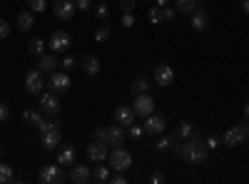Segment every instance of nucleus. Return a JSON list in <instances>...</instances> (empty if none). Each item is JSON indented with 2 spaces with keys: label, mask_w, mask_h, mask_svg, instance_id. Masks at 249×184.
Returning a JSON list of instances; mask_svg holds the SVG:
<instances>
[{
  "label": "nucleus",
  "mask_w": 249,
  "mask_h": 184,
  "mask_svg": "<svg viewBox=\"0 0 249 184\" xmlns=\"http://www.w3.org/2000/svg\"><path fill=\"white\" fill-rule=\"evenodd\" d=\"M37 179L43 184H60V182H65V174H62L60 165H45L43 169H40Z\"/></svg>",
  "instance_id": "nucleus-9"
},
{
  "label": "nucleus",
  "mask_w": 249,
  "mask_h": 184,
  "mask_svg": "<svg viewBox=\"0 0 249 184\" xmlns=\"http://www.w3.org/2000/svg\"><path fill=\"white\" fill-rule=\"evenodd\" d=\"M92 177H95V182H110V167H97Z\"/></svg>",
  "instance_id": "nucleus-32"
},
{
  "label": "nucleus",
  "mask_w": 249,
  "mask_h": 184,
  "mask_svg": "<svg viewBox=\"0 0 249 184\" xmlns=\"http://www.w3.org/2000/svg\"><path fill=\"white\" fill-rule=\"evenodd\" d=\"M192 134H195V125H192V122H179L177 132H172V139L175 142H182V139L192 137Z\"/></svg>",
  "instance_id": "nucleus-24"
},
{
  "label": "nucleus",
  "mask_w": 249,
  "mask_h": 184,
  "mask_svg": "<svg viewBox=\"0 0 249 184\" xmlns=\"http://www.w3.org/2000/svg\"><path fill=\"white\" fill-rule=\"evenodd\" d=\"M95 15H97L100 20H107V17H110V8H107V3L95 5Z\"/></svg>",
  "instance_id": "nucleus-34"
},
{
  "label": "nucleus",
  "mask_w": 249,
  "mask_h": 184,
  "mask_svg": "<svg viewBox=\"0 0 249 184\" xmlns=\"http://www.w3.org/2000/svg\"><path fill=\"white\" fill-rule=\"evenodd\" d=\"M120 8H122V13H132L135 10V0H120Z\"/></svg>",
  "instance_id": "nucleus-39"
},
{
  "label": "nucleus",
  "mask_w": 249,
  "mask_h": 184,
  "mask_svg": "<svg viewBox=\"0 0 249 184\" xmlns=\"http://www.w3.org/2000/svg\"><path fill=\"white\" fill-rule=\"evenodd\" d=\"M0 162H3V150H0Z\"/></svg>",
  "instance_id": "nucleus-50"
},
{
  "label": "nucleus",
  "mask_w": 249,
  "mask_h": 184,
  "mask_svg": "<svg viewBox=\"0 0 249 184\" xmlns=\"http://www.w3.org/2000/svg\"><path fill=\"white\" fill-rule=\"evenodd\" d=\"M130 90H132V95H142V92H147V90H150V85H147V77H142V75H140V77H135Z\"/></svg>",
  "instance_id": "nucleus-26"
},
{
  "label": "nucleus",
  "mask_w": 249,
  "mask_h": 184,
  "mask_svg": "<svg viewBox=\"0 0 249 184\" xmlns=\"http://www.w3.org/2000/svg\"><path fill=\"white\" fill-rule=\"evenodd\" d=\"M162 13H164V20H175L177 8H167V5H164V8H162Z\"/></svg>",
  "instance_id": "nucleus-41"
},
{
  "label": "nucleus",
  "mask_w": 249,
  "mask_h": 184,
  "mask_svg": "<svg viewBox=\"0 0 249 184\" xmlns=\"http://www.w3.org/2000/svg\"><path fill=\"white\" fill-rule=\"evenodd\" d=\"M244 139H247V137H244V132H242L237 125H234V127H230V130H227V132L219 137V142H222L224 147H239Z\"/></svg>",
  "instance_id": "nucleus-15"
},
{
  "label": "nucleus",
  "mask_w": 249,
  "mask_h": 184,
  "mask_svg": "<svg viewBox=\"0 0 249 184\" xmlns=\"http://www.w3.org/2000/svg\"><path fill=\"white\" fill-rule=\"evenodd\" d=\"M192 28L197 33H207V30H210V15H207L204 8H199V5L192 10Z\"/></svg>",
  "instance_id": "nucleus-18"
},
{
  "label": "nucleus",
  "mask_w": 249,
  "mask_h": 184,
  "mask_svg": "<svg viewBox=\"0 0 249 184\" xmlns=\"http://www.w3.org/2000/svg\"><path fill=\"white\" fill-rule=\"evenodd\" d=\"M167 3H170V0H155V5H157V8H164Z\"/></svg>",
  "instance_id": "nucleus-47"
},
{
  "label": "nucleus",
  "mask_w": 249,
  "mask_h": 184,
  "mask_svg": "<svg viewBox=\"0 0 249 184\" xmlns=\"http://www.w3.org/2000/svg\"><path fill=\"white\" fill-rule=\"evenodd\" d=\"M8 35H10V25L5 23L3 17H0V40H3V37H8Z\"/></svg>",
  "instance_id": "nucleus-40"
},
{
  "label": "nucleus",
  "mask_w": 249,
  "mask_h": 184,
  "mask_svg": "<svg viewBox=\"0 0 249 184\" xmlns=\"http://www.w3.org/2000/svg\"><path fill=\"white\" fill-rule=\"evenodd\" d=\"M110 182H112V184H124V182H127V179H124V174L120 172V174H115V177H110Z\"/></svg>",
  "instance_id": "nucleus-46"
},
{
  "label": "nucleus",
  "mask_w": 249,
  "mask_h": 184,
  "mask_svg": "<svg viewBox=\"0 0 249 184\" xmlns=\"http://www.w3.org/2000/svg\"><path fill=\"white\" fill-rule=\"evenodd\" d=\"M60 67L65 70V72H70V70L75 67V57H72V55H65V60H62V63H60Z\"/></svg>",
  "instance_id": "nucleus-36"
},
{
  "label": "nucleus",
  "mask_w": 249,
  "mask_h": 184,
  "mask_svg": "<svg viewBox=\"0 0 249 184\" xmlns=\"http://www.w3.org/2000/svg\"><path fill=\"white\" fill-rule=\"evenodd\" d=\"M204 142H207V147H210V150H217V147L222 145V142H219V137H207Z\"/></svg>",
  "instance_id": "nucleus-42"
},
{
  "label": "nucleus",
  "mask_w": 249,
  "mask_h": 184,
  "mask_svg": "<svg viewBox=\"0 0 249 184\" xmlns=\"http://www.w3.org/2000/svg\"><path fill=\"white\" fill-rule=\"evenodd\" d=\"M155 83L160 85V87H170L172 83H175V70L170 67V65H157L155 67Z\"/></svg>",
  "instance_id": "nucleus-14"
},
{
  "label": "nucleus",
  "mask_w": 249,
  "mask_h": 184,
  "mask_svg": "<svg viewBox=\"0 0 249 184\" xmlns=\"http://www.w3.org/2000/svg\"><path fill=\"white\" fill-rule=\"evenodd\" d=\"M28 8H30L33 13H45L48 0H28Z\"/></svg>",
  "instance_id": "nucleus-31"
},
{
  "label": "nucleus",
  "mask_w": 249,
  "mask_h": 184,
  "mask_svg": "<svg viewBox=\"0 0 249 184\" xmlns=\"http://www.w3.org/2000/svg\"><path fill=\"white\" fill-rule=\"evenodd\" d=\"M10 182H15L13 167L5 165V162H0V184H10Z\"/></svg>",
  "instance_id": "nucleus-27"
},
{
  "label": "nucleus",
  "mask_w": 249,
  "mask_h": 184,
  "mask_svg": "<svg viewBox=\"0 0 249 184\" xmlns=\"http://www.w3.org/2000/svg\"><path fill=\"white\" fill-rule=\"evenodd\" d=\"M237 127H239V130L244 132V137H249V119H242V122H239Z\"/></svg>",
  "instance_id": "nucleus-45"
},
{
  "label": "nucleus",
  "mask_w": 249,
  "mask_h": 184,
  "mask_svg": "<svg viewBox=\"0 0 249 184\" xmlns=\"http://www.w3.org/2000/svg\"><path fill=\"white\" fill-rule=\"evenodd\" d=\"M75 5H77V10L88 13V10H92V0H75Z\"/></svg>",
  "instance_id": "nucleus-37"
},
{
  "label": "nucleus",
  "mask_w": 249,
  "mask_h": 184,
  "mask_svg": "<svg viewBox=\"0 0 249 184\" xmlns=\"http://www.w3.org/2000/svg\"><path fill=\"white\" fill-rule=\"evenodd\" d=\"M150 182H152V184H162V182H164V174H162V172H155V174L150 177Z\"/></svg>",
  "instance_id": "nucleus-44"
},
{
  "label": "nucleus",
  "mask_w": 249,
  "mask_h": 184,
  "mask_svg": "<svg viewBox=\"0 0 249 184\" xmlns=\"http://www.w3.org/2000/svg\"><path fill=\"white\" fill-rule=\"evenodd\" d=\"M77 5H75V0H53V13L57 20H72Z\"/></svg>",
  "instance_id": "nucleus-10"
},
{
  "label": "nucleus",
  "mask_w": 249,
  "mask_h": 184,
  "mask_svg": "<svg viewBox=\"0 0 249 184\" xmlns=\"http://www.w3.org/2000/svg\"><path fill=\"white\" fill-rule=\"evenodd\" d=\"M48 48H50V52H65L70 48V35L65 30H55L48 40Z\"/></svg>",
  "instance_id": "nucleus-12"
},
{
  "label": "nucleus",
  "mask_w": 249,
  "mask_h": 184,
  "mask_svg": "<svg viewBox=\"0 0 249 184\" xmlns=\"http://www.w3.org/2000/svg\"><path fill=\"white\" fill-rule=\"evenodd\" d=\"M244 117H249V102H247V105H244Z\"/></svg>",
  "instance_id": "nucleus-49"
},
{
  "label": "nucleus",
  "mask_w": 249,
  "mask_h": 184,
  "mask_svg": "<svg viewBox=\"0 0 249 184\" xmlns=\"http://www.w3.org/2000/svg\"><path fill=\"white\" fill-rule=\"evenodd\" d=\"M127 134H130V137H132V139H140V137H142V134H144V130H142V127H140V125H135V122H132V125H130V127H127Z\"/></svg>",
  "instance_id": "nucleus-35"
},
{
  "label": "nucleus",
  "mask_w": 249,
  "mask_h": 184,
  "mask_svg": "<svg viewBox=\"0 0 249 184\" xmlns=\"http://www.w3.org/2000/svg\"><path fill=\"white\" fill-rule=\"evenodd\" d=\"M37 67L43 70V72H55V67H60L55 52H43V55H40L37 57Z\"/></svg>",
  "instance_id": "nucleus-21"
},
{
  "label": "nucleus",
  "mask_w": 249,
  "mask_h": 184,
  "mask_svg": "<svg viewBox=\"0 0 249 184\" xmlns=\"http://www.w3.org/2000/svg\"><path fill=\"white\" fill-rule=\"evenodd\" d=\"M242 10H244V13H249V0H242Z\"/></svg>",
  "instance_id": "nucleus-48"
},
{
  "label": "nucleus",
  "mask_w": 249,
  "mask_h": 184,
  "mask_svg": "<svg viewBox=\"0 0 249 184\" xmlns=\"http://www.w3.org/2000/svg\"><path fill=\"white\" fill-rule=\"evenodd\" d=\"M107 162H110V169L115 172H127L132 167V154L124 150V147H112V152L107 154Z\"/></svg>",
  "instance_id": "nucleus-4"
},
{
  "label": "nucleus",
  "mask_w": 249,
  "mask_h": 184,
  "mask_svg": "<svg viewBox=\"0 0 249 184\" xmlns=\"http://www.w3.org/2000/svg\"><path fill=\"white\" fill-rule=\"evenodd\" d=\"M80 65H82V70H85V75H90V77H95L97 72H100V60H97V55H85L80 60Z\"/></svg>",
  "instance_id": "nucleus-22"
},
{
  "label": "nucleus",
  "mask_w": 249,
  "mask_h": 184,
  "mask_svg": "<svg viewBox=\"0 0 249 184\" xmlns=\"http://www.w3.org/2000/svg\"><path fill=\"white\" fill-rule=\"evenodd\" d=\"M197 5H199V0H175V8L179 13H192Z\"/></svg>",
  "instance_id": "nucleus-28"
},
{
  "label": "nucleus",
  "mask_w": 249,
  "mask_h": 184,
  "mask_svg": "<svg viewBox=\"0 0 249 184\" xmlns=\"http://www.w3.org/2000/svg\"><path fill=\"white\" fill-rule=\"evenodd\" d=\"M155 150H157V152H167V150H172V134H170V137H160V139L155 142Z\"/></svg>",
  "instance_id": "nucleus-30"
},
{
  "label": "nucleus",
  "mask_w": 249,
  "mask_h": 184,
  "mask_svg": "<svg viewBox=\"0 0 249 184\" xmlns=\"http://www.w3.org/2000/svg\"><path fill=\"white\" fill-rule=\"evenodd\" d=\"M43 90H45V77H43V70H40V67L28 70V75H25V92H28V95H40Z\"/></svg>",
  "instance_id": "nucleus-5"
},
{
  "label": "nucleus",
  "mask_w": 249,
  "mask_h": 184,
  "mask_svg": "<svg viewBox=\"0 0 249 184\" xmlns=\"http://www.w3.org/2000/svg\"><path fill=\"white\" fill-rule=\"evenodd\" d=\"M48 87H50L53 92H57V95L68 92V90H70V75H68L65 70L53 72V75H50V83H48Z\"/></svg>",
  "instance_id": "nucleus-13"
},
{
  "label": "nucleus",
  "mask_w": 249,
  "mask_h": 184,
  "mask_svg": "<svg viewBox=\"0 0 249 184\" xmlns=\"http://www.w3.org/2000/svg\"><path fill=\"white\" fill-rule=\"evenodd\" d=\"M164 127H167V119H164V115H150V117H144V134H150V137H157V134H164Z\"/></svg>",
  "instance_id": "nucleus-8"
},
{
  "label": "nucleus",
  "mask_w": 249,
  "mask_h": 184,
  "mask_svg": "<svg viewBox=\"0 0 249 184\" xmlns=\"http://www.w3.org/2000/svg\"><path fill=\"white\" fill-rule=\"evenodd\" d=\"M95 139H102V142H107L110 147H122V142H124V127L122 125H110V127H97L95 130Z\"/></svg>",
  "instance_id": "nucleus-3"
},
{
  "label": "nucleus",
  "mask_w": 249,
  "mask_h": 184,
  "mask_svg": "<svg viewBox=\"0 0 249 184\" xmlns=\"http://www.w3.org/2000/svg\"><path fill=\"white\" fill-rule=\"evenodd\" d=\"M132 110H135V115L137 117H150L152 112H155V100L147 95V92H142V95H135V100H132Z\"/></svg>",
  "instance_id": "nucleus-6"
},
{
  "label": "nucleus",
  "mask_w": 249,
  "mask_h": 184,
  "mask_svg": "<svg viewBox=\"0 0 249 184\" xmlns=\"http://www.w3.org/2000/svg\"><path fill=\"white\" fill-rule=\"evenodd\" d=\"M107 37H110V28H107V25H100V28L95 30V40H97V43H105Z\"/></svg>",
  "instance_id": "nucleus-33"
},
{
  "label": "nucleus",
  "mask_w": 249,
  "mask_h": 184,
  "mask_svg": "<svg viewBox=\"0 0 249 184\" xmlns=\"http://www.w3.org/2000/svg\"><path fill=\"white\" fill-rule=\"evenodd\" d=\"M23 122L25 125H30V127H40L45 122V117H43V110H23Z\"/></svg>",
  "instance_id": "nucleus-23"
},
{
  "label": "nucleus",
  "mask_w": 249,
  "mask_h": 184,
  "mask_svg": "<svg viewBox=\"0 0 249 184\" xmlns=\"http://www.w3.org/2000/svg\"><path fill=\"white\" fill-rule=\"evenodd\" d=\"M15 28H18L20 33L33 30V28H35V13H33V10H20V13H18V20H15Z\"/></svg>",
  "instance_id": "nucleus-19"
},
{
  "label": "nucleus",
  "mask_w": 249,
  "mask_h": 184,
  "mask_svg": "<svg viewBox=\"0 0 249 184\" xmlns=\"http://www.w3.org/2000/svg\"><path fill=\"white\" fill-rule=\"evenodd\" d=\"M70 182H75V184H88L90 179H92V169L90 167H85V165H72L70 167V177H68Z\"/></svg>",
  "instance_id": "nucleus-16"
},
{
  "label": "nucleus",
  "mask_w": 249,
  "mask_h": 184,
  "mask_svg": "<svg viewBox=\"0 0 249 184\" xmlns=\"http://www.w3.org/2000/svg\"><path fill=\"white\" fill-rule=\"evenodd\" d=\"M147 20H150L152 25L162 23V20H164V13H162V8H157V5H155V8H150V10H147Z\"/></svg>",
  "instance_id": "nucleus-29"
},
{
  "label": "nucleus",
  "mask_w": 249,
  "mask_h": 184,
  "mask_svg": "<svg viewBox=\"0 0 249 184\" xmlns=\"http://www.w3.org/2000/svg\"><path fill=\"white\" fill-rule=\"evenodd\" d=\"M8 115H10V110L5 107V102H0V122H5V119H8Z\"/></svg>",
  "instance_id": "nucleus-43"
},
{
  "label": "nucleus",
  "mask_w": 249,
  "mask_h": 184,
  "mask_svg": "<svg viewBox=\"0 0 249 184\" xmlns=\"http://www.w3.org/2000/svg\"><path fill=\"white\" fill-rule=\"evenodd\" d=\"M107 154H110V145H107V142L92 139L90 145H88V157H90V162H105Z\"/></svg>",
  "instance_id": "nucleus-11"
},
{
  "label": "nucleus",
  "mask_w": 249,
  "mask_h": 184,
  "mask_svg": "<svg viewBox=\"0 0 249 184\" xmlns=\"http://www.w3.org/2000/svg\"><path fill=\"white\" fill-rule=\"evenodd\" d=\"M135 110H132V105H120L117 110H115V122L117 125H122V127H130L132 122H135Z\"/></svg>",
  "instance_id": "nucleus-17"
},
{
  "label": "nucleus",
  "mask_w": 249,
  "mask_h": 184,
  "mask_svg": "<svg viewBox=\"0 0 249 184\" xmlns=\"http://www.w3.org/2000/svg\"><path fill=\"white\" fill-rule=\"evenodd\" d=\"M60 127H62V119H60L57 115H55L50 122L45 119L43 125L37 127V130H40V145H43L45 150H55V147H60V139H62Z\"/></svg>",
  "instance_id": "nucleus-2"
},
{
  "label": "nucleus",
  "mask_w": 249,
  "mask_h": 184,
  "mask_svg": "<svg viewBox=\"0 0 249 184\" xmlns=\"http://www.w3.org/2000/svg\"><path fill=\"white\" fill-rule=\"evenodd\" d=\"M40 110H43V115H50V117H55L57 112H60V95L57 92H40Z\"/></svg>",
  "instance_id": "nucleus-7"
},
{
  "label": "nucleus",
  "mask_w": 249,
  "mask_h": 184,
  "mask_svg": "<svg viewBox=\"0 0 249 184\" xmlns=\"http://www.w3.org/2000/svg\"><path fill=\"white\" fill-rule=\"evenodd\" d=\"M75 147L72 145H65V147H60L57 150V165L60 167H72L75 165Z\"/></svg>",
  "instance_id": "nucleus-20"
},
{
  "label": "nucleus",
  "mask_w": 249,
  "mask_h": 184,
  "mask_svg": "<svg viewBox=\"0 0 249 184\" xmlns=\"http://www.w3.org/2000/svg\"><path fill=\"white\" fill-rule=\"evenodd\" d=\"M122 25L124 28H132L135 25V15L132 13H122Z\"/></svg>",
  "instance_id": "nucleus-38"
},
{
  "label": "nucleus",
  "mask_w": 249,
  "mask_h": 184,
  "mask_svg": "<svg viewBox=\"0 0 249 184\" xmlns=\"http://www.w3.org/2000/svg\"><path fill=\"white\" fill-rule=\"evenodd\" d=\"M28 52L35 55V57H40V55L45 52V40L43 37H33L30 43H28Z\"/></svg>",
  "instance_id": "nucleus-25"
},
{
  "label": "nucleus",
  "mask_w": 249,
  "mask_h": 184,
  "mask_svg": "<svg viewBox=\"0 0 249 184\" xmlns=\"http://www.w3.org/2000/svg\"><path fill=\"white\" fill-rule=\"evenodd\" d=\"M179 157H182L184 162H190V165H202V162H204L207 157H210V147H207L204 137H202V134H197V130H195V134H192V137H187V139L182 142Z\"/></svg>",
  "instance_id": "nucleus-1"
}]
</instances>
